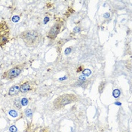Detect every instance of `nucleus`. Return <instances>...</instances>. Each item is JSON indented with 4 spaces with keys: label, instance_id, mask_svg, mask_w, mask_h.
Returning a JSON list of instances; mask_svg holds the SVG:
<instances>
[{
    "label": "nucleus",
    "instance_id": "obj_1",
    "mask_svg": "<svg viewBox=\"0 0 132 132\" xmlns=\"http://www.w3.org/2000/svg\"><path fill=\"white\" fill-rule=\"evenodd\" d=\"M20 38L28 48H36L42 41V35L37 30H26L20 34Z\"/></svg>",
    "mask_w": 132,
    "mask_h": 132
},
{
    "label": "nucleus",
    "instance_id": "obj_2",
    "mask_svg": "<svg viewBox=\"0 0 132 132\" xmlns=\"http://www.w3.org/2000/svg\"><path fill=\"white\" fill-rule=\"evenodd\" d=\"M77 97L76 95L73 94H64L63 95L59 96L54 101V108L55 110H61L66 106L67 105L74 103L77 101Z\"/></svg>",
    "mask_w": 132,
    "mask_h": 132
},
{
    "label": "nucleus",
    "instance_id": "obj_3",
    "mask_svg": "<svg viewBox=\"0 0 132 132\" xmlns=\"http://www.w3.org/2000/svg\"><path fill=\"white\" fill-rule=\"evenodd\" d=\"M25 67H26V63H22L14 67L13 68L9 70L8 71L5 72L2 76V79L6 80H12L15 79L21 73V72L25 68Z\"/></svg>",
    "mask_w": 132,
    "mask_h": 132
},
{
    "label": "nucleus",
    "instance_id": "obj_4",
    "mask_svg": "<svg viewBox=\"0 0 132 132\" xmlns=\"http://www.w3.org/2000/svg\"><path fill=\"white\" fill-rule=\"evenodd\" d=\"M9 27L7 23L0 22V47H3L9 40Z\"/></svg>",
    "mask_w": 132,
    "mask_h": 132
},
{
    "label": "nucleus",
    "instance_id": "obj_5",
    "mask_svg": "<svg viewBox=\"0 0 132 132\" xmlns=\"http://www.w3.org/2000/svg\"><path fill=\"white\" fill-rule=\"evenodd\" d=\"M61 24L60 23H57L54 25H53L51 27V30L49 31V32L48 33V37L51 39H54L59 34V32H61Z\"/></svg>",
    "mask_w": 132,
    "mask_h": 132
},
{
    "label": "nucleus",
    "instance_id": "obj_6",
    "mask_svg": "<svg viewBox=\"0 0 132 132\" xmlns=\"http://www.w3.org/2000/svg\"><path fill=\"white\" fill-rule=\"evenodd\" d=\"M32 89V84L31 81H25L20 86V92L22 93L30 92Z\"/></svg>",
    "mask_w": 132,
    "mask_h": 132
},
{
    "label": "nucleus",
    "instance_id": "obj_7",
    "mask_svg": "<svg viewBox=\"0 0 132 132\" xmlns=\"http://www.w3.org/2000/svg\"><path fill=\"white\" fill-rule=\"evenodd\" d=\"M20 92V86L19 85H14L9 89V95L12 96V95H15L17 94L18 92Z\"/></svg>",
    "mask_w": 132,
    "mask_h": 132
},
{
    "label": "nucleus",
    "instance_id": "obj_8",
    "mask_svg": "<svg viewBox=\"0 0 132 132\" xmlns=\"http://www.w3.org/2000/svg\"><path fill=\"white\" fill-rule=\"evenodd\" d=\"M120 94H121V92H120V90H119V89H116V90H114V92H113V93H112L113 97H114L115 98H118V97L120 96Z\"/></svg>",
    "mask_w": 132,
    "mask_h": 132
},
{
    "label": "nucleus",
    "instance_id": "obj_9",
    "mask_svg": "<svg viewBox=\"0 0 132 132\" xmlns=\"http://www.w3.org/2000/svg\"><path fill=\"white\" fill-rule=\"evenodd\" d=\"M14 105H15V106H17L18 109H20V108H21V102L20 101V100H19V99H17V100H15V102H14Z\"/></svg>",
    "mask_w": 132,
    "mask_h": 132
},
{
    "label": "nucleus",
    "instance_id": "obj_10",
    "mask_svg": "<svg viewBox=\"0 0 132 132\" xmlns=\"http://www.w3.org/2000/svg\"><path fill=\"white\" fill-rule=\"evenodd\" d=\"M21 104L23 106H27L28 104V100L27 98H23L21 101Z\"/></svg>",
    "mask_w": 132,
    "mask_h": 132
},
{
    "label": "nucleus",
    "instance_id": "obj_11",
    "mask_svg": "<svg viewBox=\"0 0 132 132\" xmlns=\"http://www.w3.org/2000/svg\"><path fill=\"white\" fill-rule=\"evenodd\" d=\"M9 131H10V132H17V128L14 125H12L10 127Z\"/></svg>",
    "mask_w": 132,
    "mask_h": 132
},
{
    "label": "nucleus",
    "instance_id": "obj_12",
    "mask_svg": "<svg viewBox=\"0 0 132 132\" xmlns=\"http://www.w3.org/2000/svg\"><path fill=\"white\" fill-rule=\"evenodd\" d=\"M25 113H26L27 116H28V117H29V116H32V110H31L30 109H28V110H26Z\"/></svg>",
    "mask_w": 132,
    "mask_h": 132
},
{
    "label": "nucleus",
    "instance_id": "obj_13",
    "mask_svg": "<svg viewBox=\"0 0 132 132\" xmlns=\"http://www.w3.org/2000/svg\"><path fill=\"white\" fill-rule=\"evenodd\" d=\"M9 114H10L11 116H14V117H16L17 116H18V113L16 111H14V110H11L9 112Z\"/></svg>",
    "mask_w": 132,
    "mask_h": 132
},
{
    "label": "nucleus",
    "instance_id": "obj_14",
    "mask_svg": "<svg viewBox=\"0 0 132 132\" xmlns=\"http://www.w3.org/2000/svg\"><path fill=\"white\" fill-rule=\"evenodd\" d=\"M12 20H13L14 22H17L18 20H19V17H18V16L14 17V18H12Z\"/></svg>",
    "mask_w": 132,
    "mask_h": 132
},
{
    "label": "nucleus",
    "instance_id": "obj_15",
    "mask_svg": "<svg viewBox=\"0 0 132 132\" xmlns=\"http://www.w3.org/2000/svg\"><path fill=\"white\" fill-rule=\"evenodd\" d=\"M72 48H67L66 51H65V53H66V54H69L70 53V51H71Z\"/></svg>",
    "mask_w": 132,
    "mask_h": 132
},
{
    "label": "nucleus",
    "instance_id": "obj_16",
    "mask_svg": "<svg viewBox=\"0 0 132 132\" xmlns=\"http://www.w3.org/2000/svg\"><path fill=\"white\" fill-rule=\"evenodd\" d=\"M48 21H49V18H48V17H45V20H44V23L46 24V23H47Z\"/></svg>",
    "mask_w": 132,
    "mask_h": 132
},
{
    "label": "nucleus",
    "instance_id": "obj_17",
    "mask_svg": "<svg viewBox=\"0 0 132 132\" xmlns=\"http://www.w3.org/2000/svg\"><path fill=\"white\" fill-rule=\"evenodd\" d=\"M67 79V77L65 76V77H63V79H60V80H64V79Z\"/></svg>",
    "mask_w": 132,
    "mask_h": 132
}]
</instances>
